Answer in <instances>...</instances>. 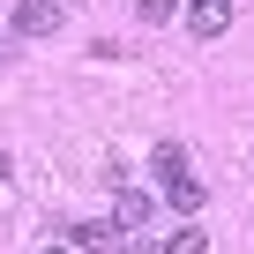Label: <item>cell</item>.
<instances>
[{"label":"cell","instance_id":"5b68a950","mask_svg":"<svg viewBox=\"0 0 254 254\" xmlns=\"http://www.w3.org/2000/svg\"><path fill=\"white\" fill-rule=\"evenodd\" d=\"M165 202H172L180 217H194V209H202V180H194V172H172V180H165Z\"/></svg>","mask_w":254,"mask_h":254},{"label":"cell","instance_id":"ba28073f","mask_svg":"<svg viewBox=\"0 0 254 254\" xmlns=\"http://www.w3.org/2000/svg\"><path fill=\"white\" fill-rule=\"evenodd\" d=\"M112 254H165V247H157L150 232H120V247H112Z\"/></svg>","mask_w":254,"mask_h":254},{"label":"cell","instance_id":"6da1fadb","mask_svg":"<svg viewBox=\"0 0 254 254\" xmlns=\"http://www.w3.org/2000/svg\"><path fill=\"white\" fill-rule=\"evenodd\" d=\"M105 180H112V224H120V232H150V217H157L150 187H135L127 172H105Z\"/></svg>","mask_w":254,"mask_h":254},{"label":"cell","instance_id":"3957f363","mask_svg":"<svg viewBox=\"0 0 254 254\" xmlns=\"http://www.w3.org/2000/svg\"><path fill=\"white\" fill-rule=\"evenodd\" d=\"M180 15H187L194 38H224V30H232V0H187Z\"/></svg>","mask_w":254,"mask_h":254},{"label":"cell","instance_id":"9c48e42d","mask_svg":"<svg viewBox=\"0 0 254 254\" xmlns=\"http://www.w3.org/2000/svg\"><path fill=\"white\" fill-rule=\"evenodd\" d=\"M202 247H209L202 232H172V239H165V254H202Z\"/></svg>","mask_w":254,"mask_h":254},{"label":"cell","instance_id":"7a4b0ae2","mask_svg":"<svg viewBox=\"0 0 254 254\" xmlns=\"http://www.w3.org/2000/svg\"><path fill=\"white\" fill-rule=\"evenodd\" d=\"M8 23H15V38H53L67 15H60V0H15V8H8Z\"/></svg>","mask_w":254,"mask_h":254},{"label":"cell","instance_id":"52a82bcc","mask_svg":"<svg viewBox=\"0 0 254 254\" xmlns=\"http://www.w3.org/2000/svg\"><path fill=\"white\" fill-rule=\"evenodd\" d=\"M135 15H142V23H172V15H180V0H135Z\"/></svg>","mask_w":254,"mask_h":254},{"label":"cell","instance_id":"8992f818","mask_svg":"<svg viewBox=\"0 0 254 254\" xmlns=\"http://www.w3.org/2000/svg\"><path fill=\"white\" fill-rule=\"evenodd\" d=\"M150 172H165V180L187 172V150H180V142H157V150H150Z\"/></svg>","mask_w":254,"mask_h":254},{"label":"cell","instance_id":"277c9868","mask_svg":"<svg viewBox=\"0 0 254 254\" xmlns=\"http://www.w3.org/2000/svg\"><path fill=\"white\" fill-rule=\"evenodd\" d=\"M67 239H75V254H112L120 247V224L112 217H82V224H67Z\"/></svg>","mask_w":254,"mask_h":254},{"label":"cell","instance_id":"30bf717a","mask_svg":"<svg viewBox=\"0 0 254 254\" xmlns=\"http://www.w3.org/2000/svg\"><path fill=\"white\" fill-rule=\"evenodd\" d=\"M45 254H75V239H60V247H45Z\"/></svg>","mask_w":254,"mask_h":254}]
</instances>
